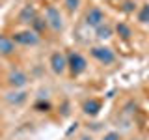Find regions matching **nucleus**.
<instances>
[{
  "label": "nucleus",
  "instance_id": "obj_14",
  "mask_svg": "<svg viewBox=\"0 0 149 140\" xmlns=\"http://www.w3.org/2000/svg\"><path fill=\"white\" fill-rule=\"evenodd\" d=\"M118 34L121 37H125V39H129V37H130V28L127 24H123V22H119V24H118Z\"/></svg>",
  "mask_w": 149,
  "mask_h": 140
},
{
  "label": "nucleus",
  "instance_id": "obj_10",
  "mask_svg": "<svg viewBox=\"0 0 149 140\" xmlns=\"http://www.w3.org/2000/svg\"><path fill=\"white\" fill-rule=\"evenodd\" d=\"M19 19H21V22H34V19H36V9L32 8V6H26V8L21 11Z\"/></svg>",
  "mask_w": 149,
  "mask_h": 140
},
{
  "label": "nucleus",
  "instance_id": "obj_9",
  "mask_svg": "<svg viewBox=\"0 0 149 140\" xmlns=\"http://www.w3.org/2000/svg\"><path fill=\"white\" fill-rule=\"evenodd\" d=\"M84 112H86L88 116H97L99 114V110H101V103L97 101V99H90V101H86L84 103Z\"/></svg>",
  "mask_w": 149,
  "mask_h": 140
},
{
  "label": "nucleus",
  "instance_id": "obj_8",
  "mask_svg": "<svg viewBox=\"0 0 149 140\" xmlns=\"http://www.w3.org/2000/svg\"><path fill=\"white\" fill-rule=\"evenodd\" d=\"M13 52H15V41H13V37L0 36V54H2V56H9Z\"/></svg>",
  "mask_w": 149,
  "mask_h": 140
},
{
  "label": "nucleus",
  "instance_id": "obj_2",
  "mask_svg": "<svg viewBox=\"0 0 149 140\" xmlns=\"http://www.w3.org/2000/svg\"><path fill=\"white\" fill-rule=\"evenodd\" d=\"M86 60H84V56H80L78 52H71L67 56V67L71 69L73 75H80L82 71H86Z\"/></svg>",
  "mask_w": 149,
  "mask_h": 140
},
{
  "label": "nucleus",
  "instance_id": "obj_13",
  "mask_svg": "<svg viewBox=\"0 0 149 140\" xmlns=\"http://www.w3.org/2000/svg\"><path fill=\"white\" fill-rule=\"evenodd\" d=\"M138 21L143 22V24H149V4L142 6V9H140V13H138Z\"/></svg>",
  "mask_w": 149,
  "mask_h": 140
},
{
  "label": "nucleus",
  "instance_id": "obj_15",
  "mask_svg": "<svg viewBox=\"0 0 149 140\" xmlns=\"http://www.w3.org/2000/svg\"><path fill=\"white\" fill-rule=\"evenodd\" d=\"M32 24H34L36 32H41V30H43V28L47 26V21H43V19H39V17H36V19H34V22H32Z\"/></svg>",
  "mask_w": 149,
  "mask_h": 140
},
{
  "label": "nucleus",
  "instance_id": "obj_6",
  "mask_svg": "<svg viewBox=\"0 0 149 140\" xmlns=\"http://www.w3.org/2000/svg\"><path fill=\"white\" fill-rule=\"evenodd\" d=\"M50 67H52L54 73L62 75L65 69H67V58H65L62 52H54L50 56Z\"/></svg>",
  "mask_w": 149,
  "mask_h": 140
},
{
  "label": "nucleus",
  "instance_id": "obj_18",
  "mask_svg": "<svg viewBox=\"0 0 149 140\" xmlns=\"http://www.w3.org/2000/svg\"><path fill=\"white\" fill-rule=\"evenodd\" d=\"M134 8H136V4H132V2H127V4L123 6V11H132Z\"/></svg>",
  "mask_w": 149,
  "mask_h": 140
},
{
  "label": "nucleus",
  "instance_id": "obj_7",
  "mask_svg": "<svg viewBox=\"0 0 149 140\" xmlns=\"http://www.w3.org/2000/svg\"><path fill=\"white\" fill-rule=\"evenodd\" d=\"M8 84L13 86V88H22V86L28 84V77L22 71H11L9 77H8Z\"/></svg>",
  "mask_w": 149,
  "mask_h": 140
},
{
  "label": "nucleus",
  "instance_id": "obj_17",
  "mask_svg": "<svg viewBox=\"0 0 149 140\" xmlns=\"http://www.w3.org/2000/svg\"><path fill=\"white\" fill-rule=\"evenodd\" d=\"M102 140H119V134L118 133H108V134H104Z\"/></svg>",
  "mask_w": 149,
  "mask_h": 140
},
{
  "label": "nucleus",
  "instance_id": "obj_11",
  "mask_svg": "<svg viewBox=\"0 0 149 140\" xmlns=\"http://www.w3.org/2000/svg\"><path fill=\"white\" fill-rule=\"evenodd\" d=\"M97 37L99 39H108V37H112V26L110 24H101L99 28H97Z\"/></svg>",
  "mask_w": 149,
  "mask_h": 140
},
{
  "label": "nucleus",
  "instance_id": "obj_1",
  "mask_svg": "<svg viewBox=\"0 0 149 140\" xmlns=\"http://www.w3.org/2000/svg\"><path fill=\"white\" fill-rule=\"evenodd\" d=\"M45 21H47V24L52 28L54 32H60V30L63 28L62 15H60V11H58L54 6H49V8H47V11H45Z\"/></svg>",
  "mask_w": 149,
  "mask_h": 140
},
{
  "label": "nucleus",
  "instance_id": "obj_3",
  "mask_svg": "<svg viewBox=\"0 0 149 140\" xmlns=\"http://www.w3.org/2000/svg\"><path fill=\"white\" fill-rule=\"evenodd\" d=\"M91 56L95 60H99L101 64H104V65H108L116 60L114 50L108 49V47H95V49H91Z\"/></svg>",
  "mask_w": 149,
  "mask_h": 140
},
{
  "label": "nucleus",
  "instance_id": "obj_16",
  "mask_svg": "<svg viewBox=\"0 0 149 140\" xmlns=\"http://www.w3.org/2000/svg\"><path fill=\"white\" fill-rule=\"evenodd\" d=\"M65 6H67L69 11H74V9L80 6V0H65Z\"/></svg>",
  "mask_w": 149,
  "mask_h": 140
},
{
  "label": "nucleus",
  "instance_id": "obj_5",
  "mask_svg": "<svg viewBox=\"0 0 149 140\" xmlns=\"http://www.w3.org/2000/svg\"><path fill=\"white\" fill-rule=\"evenodd\" d=\"M86 24L93 26V28H99L101 24H104V13H102L99 8H91L90 11L86 13Z\"/></svg>",
  "mask_w": 149,
  "mask_h": 140
},
{
  "label": "nucleus",
  "instance_id": "obj_19",
  "mask_svg": "<svg viewBox=\"0 0 149 140\" xmlns=\"http://www.w3.org/2000/svg\"><path fill=\"white\" fill-rule=\"evenodd\" d=\"M82 140H91V138H88V136H84V138H82Z\"/></svg>",
  "mask_w": 149,
  "mask_h": 140
},
{
  "label": "nucleus",
  "instance_id": "obj_4",
  "mask_svg": "<svg viewBox=\"0 0 149 140\" xmlns=\"http://www.w3.org/2000/svg\"><path fill=\"white\" fill-rule=\"evenodd\" d=\"M13 41L21 45H37L39 43V36L36 30H24V32H17L13 36Z\"/></svg>",
  "mask_w": 149,
  "mask_h": 140
},
{
  "label": "nucleus",
  "instance_id": "obj_12",
  "mask_svg": "<svg viewBox=\"0 0 149 140\" xmlns=\"http://www.w3.org/2000/svg\"><path fill=\"white\" fill-rule=\"evenodd\" d=\"M6 99L9 103H15V105H19V103H22L26 99V93L24 92H11V93H8L6 95Z\"/></svg>",
  "mask_w": 149,
  "mask_h": 140
}]
</instances>
